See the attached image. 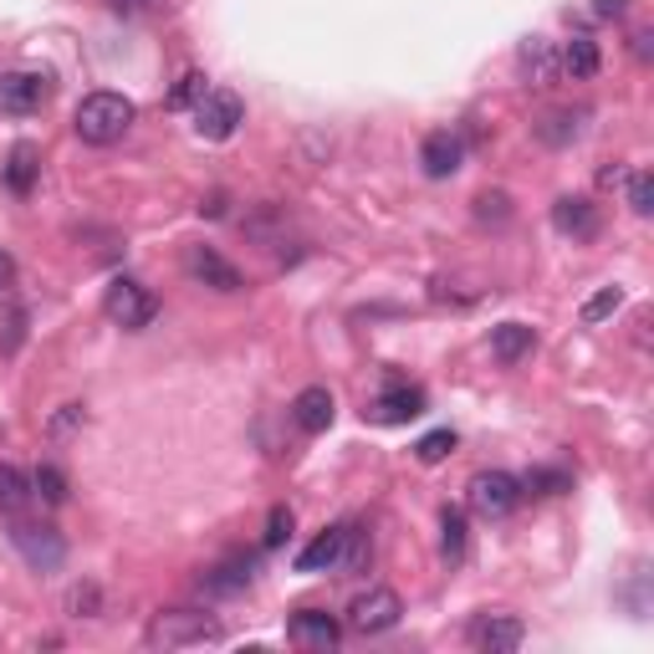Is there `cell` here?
Segmentation results:
<instances>
[{"label": "cell", "instance_id": "obj_21", "mask_svg": "<svg viewBox=\"0 0 654 654\" xmlns=\"http://www.w3.org/2000/svg\"><path fill=\"white\" fill-rule=\"evenodd\" d=\"M240 588H251V557H230L205 572V593H240Z\"/></svg>", "mask_w": 654, "mask_h": 654}, {"label": "cell", "instance_id": "obj_1", "mask_svg": "<svg viewBox=\"0 0 654 654\" xmlns=\"http://www.w3.org/2000/svg\"><path fill=\"white\" fill-rule=\"evenodd\" d=\"M133 118H139V108H133V98H124V93H87V98L77 103V112H72V128H77L83 143L108 149V143H118L128 128H133Z\"/></svg>", "mask_w": 654, "mask_h": 654}, {"label": "cell", "instance_id": "obj_26", "mask_svg": "<svg viewBox=\"0 0 654 654\" xmlns=\"http://www.w3.org/2000/svg\"><path fill=\"white\" fill-rule=\"evenodd\" d=\"M67 613L72 619H103V588L98 583H72L67 588Z\"/></svg>", "mask_w": 654, "mask_h": 654}, {"label": "cell", "instance_id": "obj_14", "mask_svg": "<svg viewBox=\"0 0 654 654\" xmlns=\"http://www.w3.org/2000/svg\"><path fill=\"white\" fill-rule=\"evenodd\" d=\"M419 415H425V394L415 384H389V389L368 404V419H378V425H409Z\"/></svg>", "mask_w": 654, "mask_h": 654}, {"label": "cell", "instance_id": "obj_7", "mask_svg": "<svg viewBox=\"0 0 654 654\" xmlns=\"http://www.w3.org/2000/svg\"><path fill=\"white\" fill-rule=\"evenodd\" d=\"M465 640L486 654H512L527 640V624H522L516 613H475L471 629H465Z\"/></svg>", "mask_w": 654, "mask_h": 654}, {"label": "cell", "instance_id": "obj_5", "mask_svg": "<svg viewBox=\"0 0 654 654\" xmlns=\"http://www.w3.org/2000/svg\"><path fill=\"white\" fill-rule=\"evenodd\" d=\"M240 124H246V103H240L230 87H215V93H205V98L195 103V133L200 139L225 143Z\"/></svg>", "mask_w": 654, "mask_h": 654}, {"label": "cell", "instance_id": "obj_33", "mask_svg": "<svg viewBox=\"0 0 654 654\" xmlns=\"http://www.w3.org/2000/svg\"><path fill=\"white\" fill-rule=\"evenodd\" d=\"M629 210H634V215H650V210H654V184H650L644 169L629 174Z\"/></svg>", "mask_w": 654, "mask_h": 654}, {"label": "cell", "instance_id": "obj_12", "mask_svg": "<svg viewBox=\"0 0 654 654\" xmlns=\"http://www.w3.org/2000/svg\"><path fill=\"white\" fill-rule=\"evenodd\" d=\"M46 103V77L42 72H6L0 77V112H15V118H26Z\"/></svg>", "mask_w": 654, "mask_h": 654}, {"label": "cell", "instance_id": "obj_8", "mask_svg": "<svg viewBox=\"0 0 654 654\" xmlns=\"http://www.w3.org/2000/svg\"><path fill=\"white\" fill-rule=\"evenodd\" d=\"M522 481L516 475H506V471H481L471 481V506L481 516H512L516 506H522Z\"/></svg>", "mask_w": 654, "mask_h": 654}, {"label": "cell", "instance_id": "obj_27", "mask_svg": "<svg viewBox=\"0 0 654 654\" xmlns=\"http://www.w3.org/2000/svg\"><path fill=\"white\" fill-rule=\"evenodd\" d=\"M475 221H481V225H506V221H512V195H502V190L475 195Z\"/></svg>", "mask_w": 654, "mask_h": 654}, {"label": "cell", "instance_id": "obj_16", "mask_svg": "<svg viewBox=\"0 0 654 654\" xmlns=\"http://www.w3.org/2000/svg\"><path fill=\"white\" fill-rule=\"evenodd\" d=\"M343 543H349V527L318 532V537H312V543L297 553V568H302V572H328V568H337V557H343Z\"/></svg>", "mask_w": 654, "mask_h": 654}, {"label": "cell", "instance_id": "obj_4", "mask_svg": "<svg viewBox=\"0 0 654 654\" xmlns=\"http://www.w3.org/2000/svg\"><path fill=\"white\" fill-rule=\"evenodd\" d=\"M11 547L26 557L31 572H56L62 562H67V537H62L56 527H46V522H15Z\"/></svg>", "mask_w": 654, "mask_h": 654}, {"label": "cell", "instance_id": "obj_11", "mask_svg": "<svg viewBox=\"0 0 654 654\" xmlns=\"http://www.w3.org/2000/svg\"><path fill=\"white\" fill-rule=\"evenodd\" d=\"M460 159H465V143L450 133V128H435V133H425V143H419V169H425V180H450L460 169Z\"/></svg>", "mask_w": 654, "mask_h": 654}, {"label": "cell", "instance_id": "obj_28", "mask_svg": "<svg viewBox=\"0 0 654 654\" xmlns=\"http://www.w3.org/2000/svg\"><path fill=\"white\" fill-rule=\"evenodd\" d=\"M368 557H374L368 537H363L358 527H349V543H343V557H337V572H363L368 568Z\"/></svg>", "mask_w": 654, "mask_h": 654}, {"label": "cell", "instance_id": "obj_22", "mask_svg": "<svg viewBox=\"0 0 654 654\" xmlns=\"http://www.w3.org/2000/svg\"><path fill=\"white\" fill-rule=\"evenodd\" d=\"M31 496L36 491H31L26 475L15 471V465H0V516H21L31 506Z\"/></svg>", "mask_w": 654, "mask_h": 654}, {"label": "cell", "instance_id": "obj_36", "mask_svg": "<svg viewBox=\"0 0 654 654\" xmlns=\"http://www.w3.org/2000/svg\"><path fill=\"white\" fill-rule=\"evenodd\" d=\"M72 425H83V404H62V415L52 419V435H67Z\"/></svg>", "mask_w": 654, "mask_h": 654}, {"label": "cell", "instance_id": "obj_25", "mask_svg": "<svg viewBox=\"0 0 654 654\" xmlns=\"http://www.w3.org/2000/svg\"><path fill=\"white\" fill-rule=\"evenodd\" d=\"M31 491H36V496H42L46 506H67V496H72L67 475L56 471V465H42V471L31 475Z\"/></svg>", "mask_w": 654, "mask_h": 654}, {"label": "cell", "instance_id": "obj_13", "mask_svg": "<svg viewBox=\"0 0 654 654\" xmlns=\"http://www.w3.org/2000/svg\"><path fill=\"white\" fill-rule=\"evenodd\" d=\"M553 225L562 230V236H572V240H593L603 230V215H599V205H593V200L562 195L553 205Z\"/></svg>", "mask_w": 654, "mask_h": 654}, {"label": "cell", "instance_id": "obj_18", "mask_svg": "<svg viewBox=\"0 0 654 654\" xmlns=\"http://www.w3.org/2000/svg\"><path fill=\"white\" fill-rule=\"evenodd\" d=\"M36 174H42V153L31 149V143H15L11 159H6V184H11V195H31V190H36Z\"/></svg>", "mask_w": 654, "mask_h": 654}, {"label": "cell", "instance_id": "obj_20", "mask_svg": "<svg viewBox=\"0 0 654 654\" xmlns=\"http://www.w3.org/2000/svg\"><path fill=\"white\" fill-rule=\"evenodd\" d=\"M522 67H527V77H532V87H553L557 83V52H553V42H537L532 36L527 46H522Z\"/></svg>", "mask_w": 654, "mask_h": 654}, {"label": "cell", "instance_id": "obj_31", "mask_svg": "<svg viewBox=\"0 0 654 654\" xmlns=\"http://www.w3.org/2000/svg\"><path fill=\"white\" fill-rule=\"evenodd\" d=\"M210 87H205V72H184L180 83H174V93H169V108H190V103H200Z\"/></svg>", "mask_w": 654, "mask_h": 654}, {"label": "cell", "instance_id": "obj_19", "mask_svg": "<svg viewBox=\"0 0 654 654\" xmlns=\"http://www.w3.org/2000/svg\"><path fill=\"white\" fill-rule=\"evenodd\" d=\"M557 67L568 72V77H578V83L593 77V72H599V42H593V36H572V42L557 52Z\"/></svg>", "mask_w": 654, "mask_h": 654}, {"label": "cell", "instance_id": "obj_6", "mask_svg": "<svg viewBox=\"0 0 654 654\" xmlns=\"http://www.w3.org/2000/svg\"><path fill=\"white\" fill-rule=\"evenodd\" d=\"M404 619V599L394 588H368L349 603V629L353 634H389L394 624Z\"/></svg>", "mask_w": 654, "mask_h": 654}, {"label": "cell", "instance_id": "obj_39", "mask_svg": "<svg viewBox=\"0 0 654 654\" xmlns=\"http://www.w3.org/2000/svg\"><path fill=\"white\" fill-rule=\"evenodd\" d=\"M118 11H143V6H153V0H112Z\"/></svg>", "mask_w": 654, "mask_h": 654}, {"label": "cell", "instance_id": "obj_24", "mask_svg": "<svg viewBox=\"0 0 654 654\" xmlns=\"http://www.w3.org/2000/svg\"><path fill=\"white\" fill-rule=\"evenodd\" d=\"M440 553H446V562H460V557H465V512H460V506H446V512H440Z\"/></svg>", "mask_w": 654, "mask_h": 654}, {"label": "cell", "instance_id": "obj_10", "mask_svg": "<svg viewBox=\"0 0 654 654\" xmlns=\"http://www.w3.org/2000/svg\"><path fill=\"white\" fill-rule=\"evenodd\" d=\"M287 640L302 644V650H337V640H343V624H337L328 609H297L292 624H287Z\"/></svg>", "mask_w": 654, "mask_h": 654}, {"label": "cell", "instance_id": "obj_32", "mask_svg": "<svg viewBox=\"0 0 654 654\" xmlns=\"http://www.w3.org/2000/svg\"><path fill=\"white\" fill-rule=\"evenodd\" d=\"M292 506H271V516H266V532H261V543L266 547H281L287 537H292Z\"/></svg>", "mask_w": 654, "mask_h": 654}, {"label": "cell", "instance_id": "obj_15", "mask_svg": "<svg viewBox=\"0 0 654 654\" xmlns=\"http://www.w3.org/2000/svg\"><path fill=\"white\" fill-rule=\"evenodd\" d=\"M333 409H337L333 394L322 389V384H307V389L292 399V425L302 435H322L328 425H333Z\"/></svg>", "mask_w": 654, "mask_h": 654}, {"label": "cell", "instance_id": "obj_17", "mask_svg": "<svg viewBox=\"0 0 654 654\" xmlns=\"http://www.w3.org/2000/svg\"><path fill=\"white\" fill-rule=\"evenodd\" d=\"M532 349H537V333H532L527 322H502V328H491V353H496L502 363H522Z\"/></svg>", "mask_w": 654, "mask_h": 654}, {"label": "cell", "instance_id": "obj_37", "mask_svg": "<svg viewBox=\"0 0 654 654\" xmlns=\"http://www.w3.org/2000/svg\"><path fill=\"white\" fill-rule=\"evenodd\" d=\"M11 287H15V256L0 251V292H11Z\"/></svg>", "mask_w": 654, "mask_h": 654}, {"label": "cell", "instance_id": "obj_9", "mask_svg": "<svg viewBox=\"0 0 654 654\" xmlns=\"http://www.w3.org/2000/svg\"><path fill=\"white\" fill-rule=\"evenodd\" d=\"M184 271H190L200 287H210V292H221V297H230V292L246 287L240 266H230L215 246H190V251H184Z\"/></svg>", "mask_w": 654, "mask_h": 654}, {"label": "cell", "instance_id": "obj_2", "mask_svg": "<svg viewBox=\"0 0 654 654\" xmlns=\"http://www.w3.org/2000/svg\"><path fill=\"white\" fill-rule=\"evenodd\" d=\"M225 640V629L215 613H200V609H164V613H153L149 629H143V644L149 650H195V644H221Z\"/></svg>", "mask_w": 654, "mask_h": 654}, {"label": "cell", "instance_id": "obj_29", "mask_svg": "<svg viewBox=\"0 0 654 654\" xmlns=\"http://www.w3.org/2000/svg\"><path fill=\"white\" fill-rule=\"evenodd\" d=\"M450 450H455V435H450V430H430V435H425V440L415 446V455H419V465H440Z\"/></svg>", "mask_w": 654, "mask_h": 654}, {"label": "cell", "instance_id": "obj_3", "mask_svg": "<svg viewBox=\"0 0 654 654\" xmlns=\"http://www.w3.org/2000/svg\"><path fill=\"white\" fill-rule=\"evenodd\" d=\"M103 318L128 328V333H139V328H149V322L159 318V297H153L143 281L118 277L108 292H103Z\"/></svg>", "mask_w": 654, "mask_h": 654}, {"label": "cell", "instance_id": "obj_35", "mask_svg": "<svg viewBox=\"0 0 654 654\" xmlns=\"http://www.w3.org/2000/svg\"><path fill=\"white\" fill-rule=\"evenodd\" d=\"M527 491L557 496V491H568V475H562V471H532V475H527Z\"/></svg>", "mask_w": 654, "mask_h": 654}, {"label": "cell", "instance_id": "obj_34", "mask_svg": "<svg viewBox=\"0 0 654 654\" xmlns=\"http://www.w3.org/2000/svg\"><path fill=\"white\" fill-rule=\"evenodd\" d=\"M21 337H26V307H11V322H6V337H0V353L11 358L21 349Z\"/></svg>", "mask_w": 654, "mask_h": 654}, {"label": "cell", "instance_id": "obj_38", "mask_svg": "<svg viewBox=\"0 0 654 654\" xmlns=\"http://www.w3.org/2000/svg\"><path fill=\"white\" fill-rule=\"evenodd\" d=\"M599 15H624V0H599Z\"/></svg>", "mask_w": 654, "mask_h": 654}, {"label": "cell", "instance_id": "obj_23", "mask_svg": "<svg viewBox=\"0 0 654 654\" xmlns=\"http://www.w3.org/2000/svg\"><path fill=\"white\" fill-rule=\"evenodd\" d=\"M578 128H583V112H572V108H553L537 124V139L543 143H553V149H562V143H572L578 139Z\"/></svg>", "mask_w": 654, "mask_h": 654}, {"label": "cell", "instance_id": "obj_30", "mask_svg": "<svg viewBox=\"0 0 654 654\" xmlns=\"http://www.w3.org/2000/svg\"><path fill=\"white\" fill-rule=\"evenodd\" d=\"M619 307H624V292H619V287H603L599 297H588V302H583V322H588V328H593V322L613 318Z\"/></svg>", "mask_w": 654, "mask_h": 654}]
</instances>
